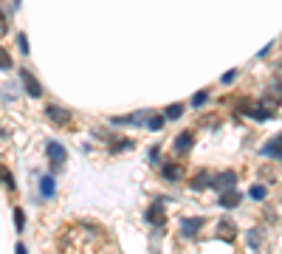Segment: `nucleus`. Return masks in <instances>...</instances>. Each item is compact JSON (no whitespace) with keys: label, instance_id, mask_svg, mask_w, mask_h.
Wrapping results in <instances>:
<instances>
[{"label":"nucleus","instance_id":"f257e3e1","mask_svg":"<svg viewBox=\"0 0 282 254\" xmlns=\"http://www.w3.org/2000/svg\"><path fill=\"white\" fill-rule=\"evenodd\" d=\"M212 186L218 192H229L237 186V172H232V169H226V172H220V175L212 178Z\"/></svg>","mask_w":282,"mask_h":254},{"label":"nucleus","instance_id":"f03ea898","mask_svg":"<svg viewBox=\"0 0 282 254\" xmlns=\"http://www.w3.org/2000/svg\"><path fill=\"white\" fill-rule=\"evenodd\" d=\"M48 119L51 121H56V124L59 127H68L70 124V119H74V116H70V110H65V107H56V105H48Z\"/></svg>","mask_w":282,"mask_h":254},{"label":"nucleus","instance_id":"7ed1b4c3","mask_svg":"<svg viewBox=\"0 0 282 254\" xmlns=\"http://www.w3.org/2000/svg\"><path fill=\"white\" fill-rule=\"evenodd\" d=\"M150 119V110H138V113H130V116H116L113 124H147Z\"/></svg>","mask_w":282,"mask_h":254},{"label":"nucleus","instance_id":"20e7f679","mask_svg":"<svg viewBox=\"0 0 282 254\" xmlns=\"http://www.w3.org/2000/svg\"><path fill=\"white\" fill-rule=\"evenodd\" d=\"M240 201H243V195H240L237 189L220 192V198H218V204L223 206V209H234V206H240Z\"/></svg>","mask_w":282,"mask_h":254},{"label":"nucleus","instance_id":"39448f33","mask_svg":"<svg viewBox=\"0 0 282 254\" xmlns=\"http://www.w3.org/2000/svg\"><path fill=\"white\" fill-rule=\"evenodd\" d=\"M147 220L153 226H161L164 223V201H155L153 206L147 209Z\"/></svg>","mask_w":282,"mask_h":254},{"label":"nucleus","instance_id":"423d86ee","mask_svg":"<svg viewBox=\"0 0 282 254\" xmlns=\"http://www.w3.org/2000/svg\"><path fill=\"white\" fill-rule=\"evenodd\" d=\"M23 82H26V91H28V96H42V88H40V82H37L34 77H31V71H23Z\"/></svg>","mask_w":282,"mask_h":254},{"label":"nucleus","instance_id":"0eeeda50","mask_svg":"<svg viewBox=\"0 0 282 254\" xmlns=\"http://www.w3.org/2000/svg\"><path fill=\"white\" fill-rule=\"evenodd\" d=\"M48 158H51V164L59 167V164L65 161V147H62V144H56V141H51V144H48Z\"/></svg>","mask_w":282,"mask_h":254},{"label":"nucleus","instance_id":"6e6552de","mask_svg":"<svg viewBox=\"0 0 282 254\" xmlns=\"http://www.w3.org/2000/svg\"><path fill=\"white\" fill-rule=\"evenodd\" d=\"M212 172H206V169H200L195 178H192V189H206V186H212Z\"/></svg>","mask_w":282,"mask_h":254},{"label":"nucleus","instance_id":"1a4fd4ad","mask_svg":"<svg viewBox=\"0 0 282 254\" xmlns=\"http://www.w3.org/2000/svg\"><path fill=\"white\" fill-rule=\"evenodd\" d=\"M234 234H237V229L232 226V220H220L218 223V237L220 240H234Z\"/></svg>","mask_w":282,"mask_h":254},{"label":"nucleus","instance_id":"9d476101","mask_svg":"<svg viewBox=\"0 0 282 254\" xmlns=\"http://www.w3.org/2000/svg\"><path fill=\"white\" fill-rule=\"evenodd\" d=\"M262 155H276V158H282V136L268 141L265 147H262Z\"/></svg>","mask_w":282,"mask_h":254},{"label":"nucleus","instance_id":"9b49d317","mask_svg":"<svg viewBox=\"0 0 282 254\" xmlns=\"http://www.w3.org/2000/svg\"><path fill=\"white\" fill-rule=\"evenodd\" d=\"M200 226H203V218L183 220V223H181V232H183V237H189V234H197V232H200Z\"/></svg>","mask_w":282,"mask_h":254},{"label":"nucleus","instance_id":"f8f14e48","mask_svg":"<svg viewBox=\"0 0 282 254\" xmlns=\"http://www.w3.org/2000/svg\"><path fill=\"white\" fill-rule=\"evenodd\" d=\"M192 144H195L192 133H181V136L175 139V150H178V153H189V150H192Z\"/></svg>","mask_w":282,"mask_h":254},{"label":"nucleus","instance_id":"ddd939ff","mask_svg":"<svg viewBox=\"0 0 282 254\" xmlns=\"http://www.w3.org/2000/svg\"><path fill=\"white\" fill-rule=\"evenodd\" d=\"M181 175H183L181 164H164V178L167 181H181Z\"/></svg>","mask_w":282,"mask_h":254},{"label":"nucleus","instance_id":"4468645a","mask_svg":"<svg viewBox=\"0 0 282 254\" xmlns=\"http://www.w3.org/2000/svg\"><path fill=\"white\" fill-rule=\"evenodd\" d=\"M40 192H42V198L54 195V178H51V175H42L40 178Z\"/></svg>","mask_w":282,"mask_h":254},{"label":"nucleus","instance_id":"2eb2a0df","mask_svg":"<svg viewBox=\"0 0 282 254\" xmlns=\"http://www.w3.org/2000/svg\"><path fill=\"white\" fill-rule=\"evenodd\" d=\"M12 68V56H9V51L0 45V71H9Z\"/></svg>","mask_w":282,"mask_h":254},{"label":"nucleus","instance_id":"dca6fc26","mask_svg":"<svg viewBox=\"0 0 282 254\" xmlns=\"http://www.w3.org/2000/svg\"><path fill=\"white\" fill-rule=\"evenodd\" d=\"M262 243V232H257V229H251V232H248V246L251 248H257Z\"/></svg>","mask_w":282,"mask_h":254},{"label":"nucleus","instance_id":"f3484780","mask_svg":"<svg viewBox=\"0 0 282 254\" xmlns=\"http://www.w3.org/2000/svg\"><path fill=\"white\" fill-rule=\"evenodd\" d=\"M0 181L6 183L9 189H14V178H12V175H9V169H6V167H0Z\"/></svg>","mask_w":282,"mask_h":254},{"label":"nucleus","instance_id":"a211bd4d","mask_svg":"<svg viewBox=\"0 0 282 254\" xmlns=\"http://www.w3.org/2000/svg\"><path fill=\"white\" fill-rule=\"evenodd\" d=\"M181 113H183V105H172L167 107V119H181Z\"/></svg>","mask_w":282,"mask_h":254},{"label":"nucleus","instance_id":"6ab92c4d","mask_svg":"<svg viewBox=\"0 0 282 254\" xmlns=\"http://www.w3.org/2000/svg\"><path fill=\"white\" fill-rule=\"evenodd\" d=\"M147 124H150V130H161V127H164V119H161V116H150Z\"/></svg>","mask_w":282,"mask_h":254},{"label":"nucleus","instance_id":"aec40b11","mask_svg":"<svg viewBox=\"0 0 282 254\" xmlns=\"http://www.w3.org/2000/svg\"><path fill=\"white\" fill-rule=\"evenodd\" d=\"M133 147V141L130 139H124V141H113V150H116V153H121V150H130Z\"/></svg>","mask_w":282,"mask_h":254},{"label":"nucleus","instance_id":"412c9836","mask_svg":"<svg viewBox=\"0 0 282 254\" xmlns=\"http://www.w3.org/2000/svg\"><path fill=\"white\" fill-rule=\"evenodd\" d=\"M14 223H17V229L26 226V215H23V209H14Z\"/></svg>","mask_w":282,"mask_h":254},{"label":"nucleus","instance_id":"4be33fe9","mask_svg":"<svg viewBox=\"0 0 282 254\" xmlns=\"http://www.w3.org/2000/svg\"><path fill=\"white\" fill-rule=\"evenodd\" d=\"M206 99H209V93H206V91H200V93H195V99H192V105H195V107H200V105L206 102Z\"/></svg>","mask_w":282,"mask_h":254},{"label":"nucleus","instance_id":"5701e85b","mask_svg":"<svg viewBox=\"0 0 282 254\" xmlns=\"http://www.w3.org/2000/svg\"><path fill=\"white\" fill-rule=\"evenodd\" d=\"M251 198L254 201H262L265 198V186H251Z\"/></svg>","mask_w":282,"mask_h":254},{"label":"nucleus","instance_id":"b1692460","mask_svg":"<svg viewBox=\"0 0 282 254\" xmlns=\"http://www.w3.org/2000/svg\"><path fill=\"white\" fill-rule=\"evenodd\" d=\"M6 31H9V23H6V14L0 12V37H6Z\"/></svg>","mask_w":282,"mask_h":254},{"label":"nucleus","instance_id":"393cba45","mask_svg":"<svg viewBox=\"0 0 282 254\" xmlns=\"http://www.w3.org/2000/svg\"><path fill=\"white\" fill-rule=\"evenodd\" d=\"M17 45H20V51H23V54H28V40H26V34H20V37H17Z\"/></svg>","mask_w":282,"mask_h":254},{"label":"nucleus","instance_id":"a878e982","mask_svg":"<svg viewBox=\"0 0 282 254\" xmlns=\"http://www.w3.org/2000/svg\"><path fill=\"white\" fill-rule=\"evenodd\" d=\"M234 77H237V71H234V68H232V71H226V74H223V85H232Z\"/></svg>","mask_w":282,"mask_h":254},{"label":"nucleus","instance_id":"bb28decb","mask_svg":"<svg viewBox=\"0 0 282 254\" xmlns=\"http://www.w3.org/2000/svg\"><path fill=\"white\" fill-rule=\"evenodd\" d=\"M14 254H26V246H23V243H17V248H14Z\"/></svg>","mask_w":282,"mask_h":254}]
</instances>
